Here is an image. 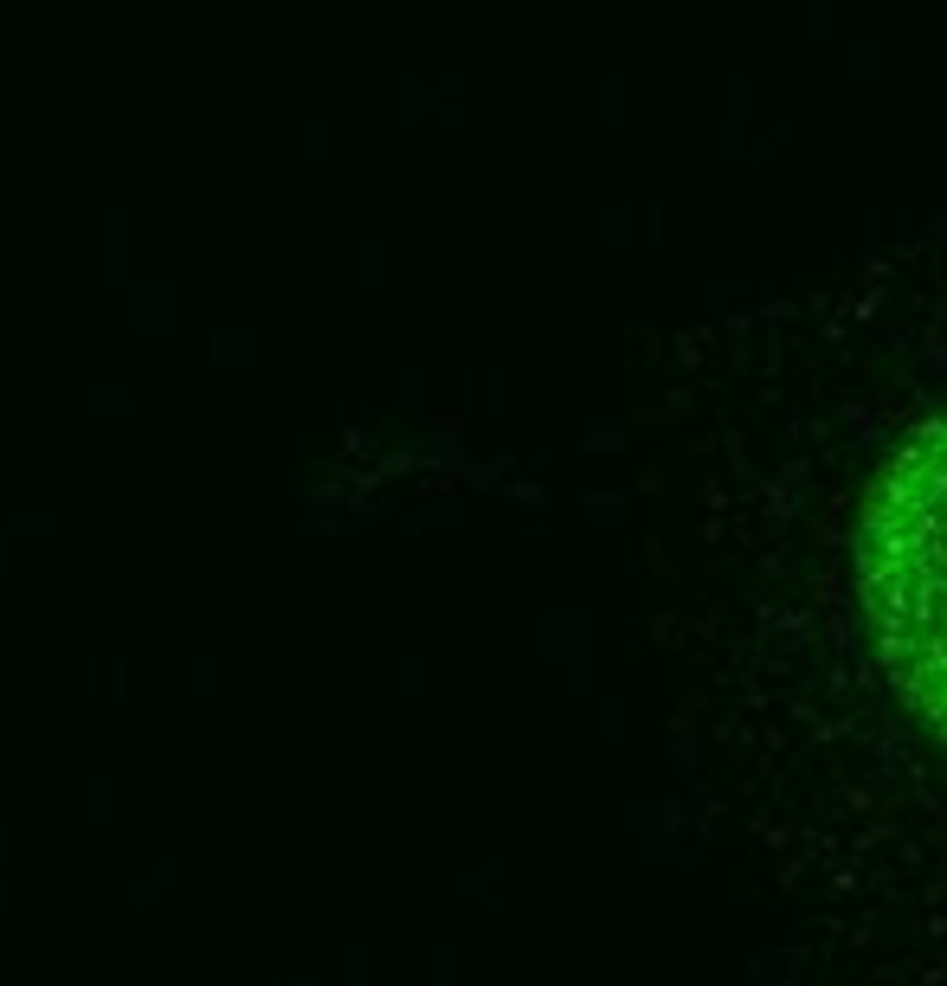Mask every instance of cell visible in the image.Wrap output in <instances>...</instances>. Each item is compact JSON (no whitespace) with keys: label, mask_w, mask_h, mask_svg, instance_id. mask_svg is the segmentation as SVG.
Here are the masks:
<instances>
[{"label":"cell","mask_w":947,"mask_h":986,"mask_svg":"<svg viewBox=\"0 0 947 986\" xmlns=\"http://www.w3.org/2000/svg\"><path fill=\"white\" fill-rule=\"evenodd\" d=\"M864 607L890 678L947 735V419L909 439L876 484L864 523Z\"/></svg>","instance_id":"cell-1"}]
</instances>
